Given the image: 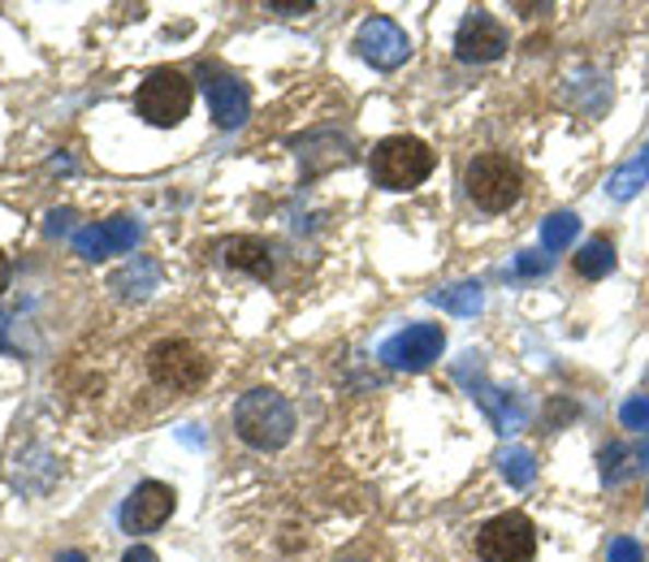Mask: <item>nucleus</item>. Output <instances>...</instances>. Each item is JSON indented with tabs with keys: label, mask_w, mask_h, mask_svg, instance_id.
I'll return each instance as SVG.
<instances>
[{
	"label": "nucleus",
	"mask_w": 649,
	"mask_h": 562,
	"mask_svg": "<svg viewBox=\"0 0 649 562\" xmlns=\"http://www.w3.org/2000/svg\"><path fill=\"white\" fill-rule=\"evenodd\" d=\"M143 372L156 390L182 398V394H196L213 376V359L191 337H156L143 350Z\"/></svg>",
	"instance_id": "nucleus-1"
},
{
	"label": "nucleus",
	"mask_w": 649,
	"mask_h": 562,
	"mask_svg": "<svg viewBox=\"0 0 649 562\" xmlns=\"http://www.w3.org/2000/svg\"><path fill=\"white\" fill-rule=\"evenodd\" d=\"M234 433L251 450H282L295 438V411L273 390H251L234 403Z\"/></svg>",
	"instance_id": "nucleus-2"
},
{
	"label": "nucleus",
	"mask_w": 649,
	"mask_h": 562,
	"mask_svg": "<svg viewBox=\"0 0 649 562\" xmlns=\"http://www.w3.org/2000/svg\"><path fill=\"white\" fill-rule=\"evenodd\" d=\"M437 156L425 139H412V134H390L373 147L368 156V174L381 191H412L421 187L425 178L433 174Z\"/></svg>",
	"instance_id": "nucleus-3"
},
{
	"label": "nucleus",
	"mask_w": 649,
	"mask_h": 562,
	"mask_svg": "<svg viewBox=\"0 0 649 562\" xmlns=\"http://www.w3.org/2000/svg\"><path fill=\"white\" fill-rule=\"evenodd\" d=\"M463 187H468V200L481 213H507L524 195V169L503 152H485V156H476L468 165Z\"/></svg>",
	"instance_id": "nucleus-4"
},
{
	"label": "nucleus",
	"mask_w": 649,
	"mask_h": 562,
	"mask_svg": "<svg viewBox=\"0 0 649 562\" xmlns=\"http://www.w3.org/2000/svg\"><path fill=\"white\" fill-rule=\"evenodd\" d=\"M196 105V83L182 74V70H152L139 92H134V112L148 121V125H178Z\"/></svg>",
	"instance_id": "nucleus-5"
},
{
	"label": "nucleus",
	"mask_w": 649,
	"mask_h": 562,
	"mask_svg": "<svg viewBox=\"0 0 649 562\" xmlns=\"http://www.w3.org/2000/svg\"><path fill=\"white\" fill-rule=\"evenodd\" d=\"M476 554H481V562H533V554H538V528H533V519L520 515V511L494 515L476 533Z\"/></svg>",
	"instance_id": "nucleus-6"
},
{
	"label": "nucleus",
	"mask_w": 649,
	"mask_h": 562,
	"mask_svg": "<svg viewBox=\"0 0 649 562\" xmlns=\"http://www.w3.org/2000/svg\"><path fill=\"white\" fill-rule=\"evenodd\" d=\"M441 346H446L441 325H408L390 342H381V363L394 372H425L441 359Z\"/></svg>",
	"instance_id": "nucleus-7"
},
{
	"label": "nucleus",
	"mask_w": 649,
	"mask_h": 562,
	"mask_svg": "<svg viewBox=\"0 0 649 562\" xmlns=\"http://www.w3.org/2000/svg\"><path fill=\"white\" fill-rule=\"evenodd\" d=\"M507 52V31L494 13L485 9H472L463 22H459V35H455V57L468 61V65H481V61H498Z\"/></svg>",
	"instance_id": "nucleus-8"
},
{
	"label": "nucleus",
	"mask_w": 649,
	"mask_h": 562,
	"mask_svg": "<svg viewBox=\"0 0 649 562\" xmlns=\"http://www.w3.org/2000/svg\"><path fill=\"white\" fill-rule=\"evenodd\" d=\"M355 48H359V57H364L368 65H377V70H399V65L412 57L408 31H403L399 22H390V17H368V22L359 26V35H355Z\"/></svg>",
	"instance_id": "nucleus-9"
},
{
	"label": "nucleus",
	"mask_w": 649,
	"mask_h": 562,
	"mask_svg": "<svg viewBox=\"0 0 649 562\" xmlns=\"http://www.w3.org/2000/svg\"><path fill=\"white\" fill-rule=\"evenodd\" d=\"M174 506H178V498H174V489L165 480H143V485H134V493L121 506V528L134 533V537L156 533L174 515Z\"/></svg>",
	"instance_id": "nucleus-10"
},
{
	"label": "nucleus",
	"mask_w": 649,
	"mask_h": 562,
	"mask_svg": "<svg viewBox=\"0 0 649 562\" xmlns=\"http://www.w3.org/2000/svg\"><path fill=\"white\" fill-rule=\"evenodd\" d=\"M134 242H139V222H134V217H108V222L74 229V251H79L83 260L126 255Z\"/></svg>",
	"instance_id": "nucleus-11"
},
{
	"label": "nucleus",
	"mask_w": 649,
	"mask_h": 562,
	"mask_svg": "<svg viewBox=\"0 0 649 562\" xmlns=\"http://www.w3.org/2000/svg\"><path fill=\"white\" fill-rule=\"evenodd\" d=\"M204 96H209V112L221 130H234L247 121L251 112V96H247V83H238L234 74H209L204 83Z\"/></svg>",
	"instance_id": "nucleus-12"
},
{
	"label": "nucleus",
	"mask_w": 649,
	"mask_h": 562,
	"mask_svg": "<svg viewBox=\"0 0 649 562\" xmlns=\"http://www.w3.org/2000/svg\"><path fill=\"white\" fill-rule=\"evenodd\" d=\"M468 390H472V398L494 416V425H498V433H520L524 429V420H529V411L511 398V394H503V390H494L485 376H481V368H476V381L472 376H459Z\"/></svg>",
	"instance_id": "nucleus-13"
},
{
	"label": "nucleus",
	"mask_w": 649,
	"mask_h": 562,
	"mask_svg": "<svg viewBox=\"0 0 649 562\" xmlns=\"http://www.w3.org/2000/svg\"><path fill=\"white\" fill-rule=\"evenodd\" d=\"M221 260L238 273H251L260 282L273 277V247L264 238H251V234H238V238H225L221 242Z\"/></svg>",
	"instance_id": "nucleus-14"
},
{
	"label": "nucleus",
	"mask_w": 649,
	"mask_h": 562,
	"mask_svg": "<svg viewBox=\"0 0 649 562\" xmlns=\"http://www.w3.org/2000/svg\"><path fill=\"white\" fill-rule=\"evenodd\" d=\"M161 277H165L161 260H152V255H130V264H121V268L108 277V290L121 295V299H148V295L161 286Z\"/></svg>",
	"instance_id": "nucleus-15"
},
{
	"label": "nucleus",
	"mask_w": 649,
	"mask_h": 562,
	"mask_svg": "<svg viewBox=\"0 0 649 562\" xmlns=\"http://www.w3.org/2000/svg\"><path fill=\"white\" fill-rule=\"evenodd\" d=\"M611 268H615V242L611 238H589L580 247V255H576V273L585 282H602Z\"/></svg>",
	"instance_id": "nucleus-16"
},
{
	"label": "nucleus",
	"mask_w": 649,
	"mask_h": 562,
	"mask_svg": "<svg viewBox=\"0 0 649 562\" xmlns=\"http://www.w3.org/2000/svg\"><path fill=\"white\" fill-rule=\"evenodd\" d=\"M646 182H649V143L628 160V165H624V169H620V174H615V178H611V182H606V191H611V200H633Z\"/></svg>",
	"instance_id": "nucleus-17"
},
{
	"label": "nucleus",
	"mask_w": 649,
	"mask_h": 562,
	"mask_svg": "<svg viewBox=\"0 0 649 562\" xmlns=\"http://www.w3.org/2000/svg\"><path fill=\"white\" fill-rule=\"evenodd\" d=\"M433 303H437V308H446V312H455V316H476V312H481V303H485V295H481V286H476V282H459V286H450V290L433 295Z\"/></svg>",
	"instance_id": "nucleus-18"
},
{
	"label": "nucleus",
	"mask_w": 649,
	"mask_h": 562,
	"mask_svg": "<svg viewBox=\"0 0 649 562\" xmlns=\"http://www.w3.org/2000/svg\"><path fill=\"white\" fill-rule=\"evenodd\" d=\"M498 463H503V476H507V485H511V489H529V485L538 480V458H533L524 446L503 450V454H498Z\"/></svg>",
	"instance_id": "nucleus-19"
},
{
	"label": "nucleus",
	"mask_w": 649,
	"mask_h": 562,
	"mask_svg": "<svg viewBox=\"0 0 649 562\" xmlns=\"http://www.w3.org/2000/svg\"><path fill=\"white\" fill-rule=\"evenodd\" d=\"M576 234H580V217L576 213H554V217L541 222V247L545 251H567L576 242Z\"/></svg>",
	"instance_id": "nucleus-20"
},
{
	"label": "nucleus",
	"mask_w": 649,
	"mask_h": 562,
	"mask_svg": "<svg viewBox=\"0 0 649 562\" xmlns=\"http://www.w3.org/2000/svg\"><path fill=\"white\" fill-rule=\"evenodd\" d=\"M620 420H624V429H633V433H649V394H633V398L620 407Z\"/></svg>",
	"instance_id": "nucleus-21"
},
{
	"label": "nucleus",
	"mask_w": 649,
	"mask_h": 562,
	"mask_svg": "<svg viewBox=\"0 0 649 562\" xmlns=\"http://www.w3.org/2000/svg\"><path fill=\"white\" fill-rule=\"evenodd\" d=\"M606 562H646V550L633 537H615L611 550H606Z\"/></svg>",
	"instance_id": "nucleus-22"
},
{
	"label": "nucleus",
	"mask_w": 649,
	"mask_h": 562,
	"mask_svg": "<svg viewBox=\"0 0 649 562\" xmlns=\"http://www.w3.org/2000/svg\"><path fill=\"white\" fill-rule=\"evenodd\" d=\"M550 268V255H538V251H520L516 255V277H541Z\"/></svg>",
	"instance_id": "nucleus-23"
},
{
	"label": "nucleus",
	"mask_w": 649,
	"mask_h": 562,
	"mask_svg": "<svg viewBox=\"0 0 649 562\" xmlns=\"http://www.w3.org/2000/svg\"><path fill=\"white\" fill-rule=\"evenodd\" d=\"M121 562H156V550H148V546H134V550H126Z\"/></svg>",
	"instance_id": "nucleus-24"
},
{
	"label": "nucleus",
	"mask_w": 649,
	"mask_h": 562,
	"mask_svg": "<svg viewBox=\"0 0 649 562\" xmlns=\"http://www.w3.org/2000/svg\"><path fill=\"white\" fill-rule=\"evenodd\" d=\"M70 213H52V217H48V234H61V229H70Z\"/></svg>",
	"instance_id": "nucleus-25"
},
{
	"label": "nucleus",
	"mask_w": 649,
	"mask_h": 562,
	"mask_svg": "<svg viewBox=\"0 0 649 562\" xmlns=\"http://www.w3.org/2000/svg\"><path fill=\"white\" fill-rule=\"evenodd\" d=\"M9 277H13V264H9V255L0 251V295H4V286H9Z\"/></svg>",
	"instance_id": "nucleus-26"
},
{
	"label": "nucleus",
	"mask_w": 649,
	"mask_h": 562,
	"mask_svg": "<svg viewBox=\"0 0 649 562\" xmlns=\"http://www.w3.org/2000/svg\"><path fill=\"white\" fill-rule=\"evenodd\" d=\"M308 9H312L308 0H304V4H273V13H286V17H291V13H308Z\"/></svg>",
	"instance_id": "nucleus-27"
},
{
	"label": "nucleus",
	"mask_w": 649,
	"mask_h": 562,
	"mask_svg": "<svg viewBox=\"0 0 649 562\" xmlns=\"http://www.w3.org/2000/svg\"><path fill=\"white\" fill-rule=\"evenodd\" d=\"M57 562H87V559H83L79 550H70V554H57Z\"/></svg>",
	"instance_id": "nucleus-28"
},
{
	"label": "nucleus",
	"mask_w": 649,
	"mask_h": 562,
	"mask_svg": "<svg viewBox=\"0 0 649 562\" xmlns=\"http://www.w3.org/2000/svg\"><path fill=\"white\" fill-rule=\"evenodd\" d=\"M0 350H13V346L4 342V316H0Z\"/></svg>",
	"instance_id": "nucleus-29"
}]
</instances>
